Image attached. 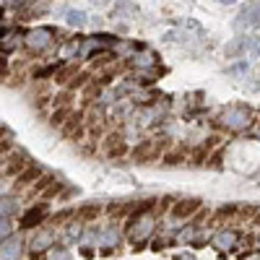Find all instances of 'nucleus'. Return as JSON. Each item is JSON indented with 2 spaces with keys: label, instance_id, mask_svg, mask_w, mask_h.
Here are the masks:
<instances>
[{
  "label": "nucleus",
  "instance_id": "23",
  "mask_svg": "<svg viewBox=\"0 0 260 260\" xmlns=\"http://www.w3.org/2000/svg\"><path fill=\"white\" fill-rule=\"evenodd\" d=\"M232 76H240V73H247V63H237L234 68H229Z\"/></svg>",
  "mask_w": 260,
  "mask_h": 260
},
{
  "label": "nucleus",
  "instance_id": "11",
  "mask_svg": "<svg viewBox=\"0 0 260 260\" xmlns=\"http://www.w3.org/2000/svg\"><path fill=\"white\" fill-rule=\"evenodd\" d=\"M237 242H240V234L232 232V229H224V232H219L216 237H213V245H216L219 250H229V247H234Z\"/></svg>",
  "mask_w": 260,
  "mask_h": 260
},
{
  "label": "nucleus",
  "instance_id": "10",
  "mask_svg": "<svg viewBox=\"0 0 260 260\" xmlns=\"http://www.w3.org/2000/svg\"><path fill=\"white\" fill-rule=\"evenodd\" d=\"M44 216H47V206L31 208V211L24 213V219H21V227H24V229H31V227H37V224H42Z\"/></svg>",
  "mask_w": 260,
  "mask_h": 260
},
{
  "label": "nucleus",
  "instance_id": "32",
  "mask_svg": "<svg viewBox=\"0 0 260 260\" xmlns=\"http://www.w3.org/2000/svg\"><path fill=\"white\" fill-rule=\"evenodd\" d=\"M182 260H195V258H193V255H185V258H182Z\"/></svg>",
  "mask_w": 260,
  "mask_h": 260
},
{
  "label": "nucleus",
  "instance_id": "14",
  "mask_svg": "<svg viewBox=\"0 0 260 260\" xmlns=\"http://www.w3.org/2000/svg\"><path fill=\"white\" fill-rule=\"evenodd\" d=\"M71 115H73V112L68 109V104H58V109H55L52 115H50V125H52V128L65 125V117H71Z\"/></svg>",
  "mask_w": 260,
  "mask_h": 260
},
{
  "label": "nucleus",
  "instance_id": "17",
  "mask_svg": "<svg viewBox=\"0 0 260 260\" xmlns=\"http://www.w3.org/2000/svg\"><path fill=\"white\" fill-rule=\"evenodd\" d=\"M130 63L138 65V68H149V65H154V55L151 52H138V55H133Z\"/></svg>",
  "mask_w": 260,
  "mask_h": 260
},
{
  "label": "nucleus",
  "instance_id": "7",
  "mask_svg": "<svg viewBox=\"0 0 260 260\" xmlns=\"http://www.w3.org/2000/svg\"><path fill=\"white\" fill-rule=\"evenodd\" d=\"M21 258V240L18 237H5L0 242V260H18Z\"/></svg>",
  "mask_w": 260,
  "mask_h": 260
},
{
  "label": "nucleus",
  "instance_id": "31",
  "mask_svg": "<svg viewBox=\"0 0 260 260\" xmlns=\"http://www.w3.org/2000/svg\"><path fill=\"white\" fill-rule=\"evenodd\" d=\"M94 3H96V5H104V3H107V0H94Z\"/></svg>",
  "mask_w": 260,
  "mask_h": 260
},
{
  "label": "nucleus",
  "instance_id": "30",
  "mask_svg": "<svg viewBox=\"0 0 260 260\" xmlns=\"http://www.w3.org/2000/svg\"><path fill=\"white\" fill-rule=\"evenodd\" d=\"M216 3H221V5H232V3H237V0H216Z\"/></svg>",
  "mask_w": 260,
  "mask_h": 260
},
{
  "label": "nucleus",
  "instance_id": "28",
  "mask_svg": "<svg viewBox=\"0 0 260 260\" xmlns=\"http://www.w3.org/2000/svg\"><path fill=\"white\" fill-rule=\"evenodd\" d=\"M16 44H18L16 39H5V42H3V50H13V47H16Z\"/></svg>",
  "mask_w": 260,
  "mask_h": 260
},
{
  "label": "nucleus",
  "instance_id": "21",
  "mask_svg": "<svg viewBox=\"0 0 260 260\" xmlns=\"http://www.w3.org/2000/svg\"><path fill=\"white\" fill-rule=\"evenodd\" d=\"M58 73V65H44L39 71H34V78H47V76H55Z\"/></svg>",
  "mask_w": 260,
  "mask_h": 260
},
{
  "label": "nucleus",
  "instance_id": "16",
  "mask_svg": "<svg viewBox=\"0 0 260 260\" xmlns=\"http://www.w3.org/2000/svg\"><path fill=\"white\" fill-rule=\"evenodd\" d=\"M18 211V203L10 198H0V216H10V213Z\"/></svg>",
  "mask_w": 260,
  "mask_h": 260
},
{
  "label": "nucleus",
  "instance_id": "9",
  "mask_svg": "<svg viewBox=\"0 0 260 260\" xmlns=\"http://www.w3.org/2000/svg\"><path fill=\"white\" fill-rule=\"evenodd\" d=\"M52 240H55L52 229H39L37 234L31 237V250H34V253H42V250H47V247L52 245Z\"/></svg>",
  "mask_w": 260,
  "mask_h": 260
},
{
  "label": "nucleus",
  "instance_id": "13",
  "mask_svg": "<svg viewBox=\"0 0 260 260\" xmlns=\"http://www.w3.org/2000/svg\"><path fill=\"white\" fill-rule=\"evenodd\" d=\"M81 120H84L81 115H71V117L65 120L63 130H65V135H68V138H73V135H81V125H84Z\"/></svg>",
  "mask_w": 260,
  "mask_h": 260
},
{
  "label": "nucleus",
  "instance_id": "15",
  "mask_svg": "<svg viewBox=\"0 0 260 260\" xmlns=\"http://www.w3.org/2000/svg\"><path fill=\"white\" fill-rule=\"evenodd\" d=\"M37 177H39V169H37V167H26L24 172L16 177V185H18V187L31 185V182H37Z\"/></svg>",
  "mask_w": 260,
  "mask_h": 260
},
{
  "label": "nucleus",
  "instance_id": "18",
  "mask_svg": "<svg viewBox=\"0 0 260 260\" xmlns=\"http://www.w3.org/2000/svg\"><path fill=\"white\" fill-rule=\"evenodd\" d=\"M76 73H78V68L76 65H68V68H63V71L55 73V81H58V84H68V76H76Z\"/></svg>",
  "mask_w": 260,
  "mask_h": 260
},
{
  "label": "nucleus",
  "instance_id": "26",
  "mask_svg": "<svg viewBox=\"0 0 260 260\" xmlns=\"http://www.w3.org/2000/svg\"><path fill=\"white\" fill-rule=\"evenodd\" d=\"M52 260H71V253L60 250V253H55V255H52Z\"/></svg>",
  "mask_w": 260,
  "mask_h": 260
},
{
  "label": "nucleus",
  "instance_id": "3",
  "mask_svg": "<svg viewBox=\"0 0 260 260\" xmlns=\"http://www.w3.org/2000/svg\"><path fill=\"white\" fill-rule=\"evenodd\" d=\"M151 229H154V216L149 211H141L138 216H133L130 219V224H128V237L133 242H141V240H146V237L151 234Z\"/></svg>",
  "mask_w": 260,
  "mask_h": 260
},
{
  "label": "nucleus",
  "instance_id": "2",
  "mask_svg": "<svg viewBox=\"0 0 260 260\" xmlns=\"http://www.w3.org/2000/svg\"><path fill=\"white\" fill-rule=\"evenodd\" d=\"M52 44H55L52 29H31L24 37V47L29 52H47Z\"/></svg>",
  "mask_w": 260,
  "mask_h": 260
},
{
  "label": "nucleus",
  "instance_id": "12",
  "mask_svg": "<svg viewBox=\"0 0 260 260\" xmlns=\"http://www.w3.org/2000/svg\"><path fill=\"white\" fill-rule=\"evenodd\" d=\"M65 21H68V26H73V29H81V26L88 24L86 13H84V10H78V8H71V10H68V13H65Z\"/></svg>",
  "mask_w": 260,
  "mask_h": 260
},
{
  "label": "nucleus",
  "instance_id": "19",
  "mask_svg": "<svg viewBox=\"0 0 260 260\" xmlns=\"http://www.w3.org/2000/svg\"><path fill=\"white\" fill-rule=\"evenodd\" d=\"M94 216H99V206H86V208L78 211V221H88Z\"/></svg>",
  "mask_w": 260,
  "mask_h": 260
},
{
  "label": "nucleus",
  "instance_id": "22",
  "mask_svg": "<svg viewBox=\"0 0 260 260\" xmlns=\"http://www.w3.org/2000/svg\"><path fill=\"white\" fill-rule=\"evenodd\" d=\"M78 234H81V221H73L71 227H68V237H71V240H76Z\"/></svg>",
  "mask_w": 260,
  "mask_h": 260
},
{
  "label": "nucleus",
  "instance_id": "25",
  "mask_svg": "<svg viewBox=\"0 0 260 260\" xmlns=\"http://www.w3.org/2000/svg\"><path fill=\"white\" fill-rule=\"evenodd\" d=\"M10 232V221L8 219H3V216H0V237H5Z\"/></svg>",
  "mask_w": 260,
  "mask_h": 260
},
{
  "label": "nucleus",
  "instance_id": "8",
  "mask_svg": "<svg viewBox=\"0 0 260 260\" xmlns=\"http://www.w3.org/2000/svg\"><path fill=\"white\" fill-rule=\"evenodd\" d=\"M104 154L109 156V159H117V156L128 154V146L122 143L120 135H109V138L104 141Z\"/></svg>",
  "mask_w": 260,
  "mask_h": 260
},
{
  "label": "nucleus",
  "instance_id": "33",
  "mask_svg": "<svg viewBox=\"0 0 260 260\" xmlns=\"http://www.w3.org/2000/svg\"><path fill=\"white\" fill-rule=\"evenodd\" d=\"M250 260H260V255H258V258H250Z\"/></svg>",
  "mask_w": 260,
  "mask_h": 260
},
{
  "label": "nucleus",
  "instance_id": "27",
  "mask_svg": "<svg viewBox=\"0 0 260 260\" xmlns=\"http://www.w3.org/2000/svg\"><path fill=\"white\" fill-rule=\"evenodd\" d=\"M5 71H8V60L0 55V76H5Z\"/></svg>",
  "mask_w": 260,
  "mask_h": 260
},
{
  "label": "nucleus",
  "instance_id": "5",
  "mask_svg": "<svg viewBox=\"0 0 260 260\" xmlns=\"http://www.w3.org/2000/svg\"><path fill=\"white\" fill-rule=\"evenodd\" d=\"M26 169V156L24 154H8L0 159V177H18Z\"/></svg>",
  "mask_w": 260,
  "mask_h": 260
},
{
  "label": "nucleus",
  "instance_id": "1",
  "mask_svg": "<svg viewBox=\"0 0 260 260\" xmlns=\"http://www.w3.org/2000/svg\"><path fill=\"white\" fill-rule=\"evenodd\" d=\"M219 125L227 128V130H245L250 125V112L240 104H232V107H224L221 115H219Z\"/></svg>",
  "mask_w": 260,
  "mask_h": 260
},
{
  "label": "nucleus",
  "instance_id": "34",
  "mask_svg": "<svg viewBox=\"0 0 260 260\" xmlns=\"http://www.w3.org/2000/svg\"><path fill=\"white\" fill-rule=\"evenodd\" d=\"M258 135H260V125H258Z\"/></svg>",
  "mask_w": 260,
  "mask_h": 260
},
{
  "label": "nucleus",
  "instance_id": "4",
  "mask_svg": "<svg viewBox=\"0 0 260 260\" xmlns=\"http://www.w3.org/2000/svg\"><path fill=\"white\" fill-rule=\"evenodd\" d=\"M260 26V3L258 0H250L245 3V8L240 10V16L234 18V29L242 31V29H255Z\"/></svg>",
  "mask_w": 260,
  "mask_h": 260
},
{
  "label": "nucleus",
  "instance_id": "29",
  "mask_svg": "<svg viewBox=\"0 0 260 260\" xmlns=\"http://www.w3.org/2000/svg\"><path fill=\"white\" fill-rule=\"evenodd\" d=\"M10 151V141H0V154H8Z\"/></svg>",
  "mask_w": 260,
  "mask_h": 260
},
{
  "label": "nucleus",
  "instance_id": "24",
  "mask_svg": "<svg viewBox=\"0 0 260 260\" xmlns=\"http://www.w3.org/2000/svg\"><path fill=\"white\" fill-rule=\"evenodd\" d=\"M234 213H237V208H234V206H229V208H221V211H219V219H232Z\"/></svg>",
  "mask_w": 260,
  "mask_h": 260
},
{
  "label": "nucleus",
  "instance_id": "6",
  "mask_svg": "<svg viewBox=\"0 0 260 260\" xmlns=\"http://www.w3.org/2000/svg\"><path fill=\"white\" fill-rule=\"evenodd\" d=\"M198 211H200V200L190 198V200L174 203V206H172V216H174V219H190V216H195Z\"/></svg>",
  "mask_w": 260,
  "mask_h": 260
},
{
  "label": "nucleus",
  "instance_id": "20",
  "mask_svg": "<svg viewBox=\"0 0 260 260\" xmlns=\"http://www.w3.org/2000/svg\"><path fill=\"white\" fill-rule=\"evenodd\" d=\"M117 237H120V229H117V227H112L109 232L101 234V245H115V242H117Z\"/></svg>",
  "mask_w": 260,
  "mask_h": 260
}]
</instances>
